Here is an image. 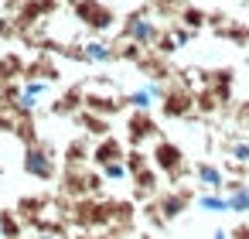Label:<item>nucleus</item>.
Returning <instances> with one entry per match:
<instances>
[{"instance_id": "9b49d317", "label": "nucleus", "mask_w": 249, "mask_h": 239, "mask_svg": "<svg viewBox=\"0 0 249 239\" xmlns=\"http://www.w3.org/2000/svg\"><path fill=\"white\" fill-rule=\"evenodd\" d=\"M195 208H201V212H215V215H225V212H232V208H229V198H225V191H198V198H195Z\"/></svg>"}, {"instance_id": "393cba45", "label": "nucleus", "mask_w": 249, "mask_h": 239, "mask_svg": "<svg viewBox=\"0 0 249 239\" xmlns=\"http://www.w3.org/2000/svg\"><path fill=\"white\" fill-rule=\"evenodd\" d=\"M157 4H160V7H171V4H178V0H157Z\"/></svg>"}, {"instance_id": "423d86ee", "label": "nucleus", "mask_w": 249, "mask_h": 239, "mask_svg": "<svg viewBox=\"0 0 249 239\" xmlns=\"http://www.w3.org/2000/svg\"><path fill=\"white\" fill-rule=\"evenodd\" d=\"M195 184H198L201 191H225L229 181H225V171H222V167L201 161V164H195Z\"/></svg>"}, {"instance_id": "7ed1b4c3", "label": "nucleus", "mask_w": 249, "mask_h": 239, "mask_svg": "<svg viewBox=\"0 0 249 239\" xmlns=\"http://www.w3.org/2000/svg\"><path fill=\"white\" fill-rule=\"evenodd\" d=\"M24 171L31 174V178H38V181H52L55 178V157H52V150L48 147H28L24 150Z\"/></svg>"}, {"instance_id": "c756f323", "label": "nucleus", "mask_w": 249, "mask_h": 239, "mask_svg": "<svg viewBox=\"0 0 249 239\" xmlns=\"http://www.w3.org/2000/svg\"><path fill=\"white\" fill-rule=\"evenodd\" d=\"M246 120H249V110H246Z\"/></svg>"}, {"instance_id": "2f4dec72", "label": "nucleus", "mask_w": 249, "mask_h": 239, "mask_svg": "<svg viewBox=\"0 0 249 239\" xmlns=\"http://www.w3.org/2000/svg\"><path fill=\"white\" fill-rule=\"evenodd\" d=\"M0 239H4V232H0Z\"/></svg>"}, {"instance_id": "c85d7f7f", "label": "nucleus", "mask_w": 249, "mask_h": 239, "mask_svg": "<svg viewBox=\"0 0 249 239\" xmlns=\"http://www.w3.org/2000/svg\"><path fill=\"white\" fill-rule=\"evenodd\" d=\"M239 4H249V0H239Z\"/></svg>"}, {"instance_id": "aec40b11", "label": "nucleus", "mask_w": 249, "mask_h": 239, "mask_svg": "<svg viewBox=\"0 0 249 239\" xmlns=\"http://www.w3.org/2000/svg\"><path fill=\"white\" fill-rule=\"evenodd\" d=\"M86 106H89V110H96V113H103V116H109V113H116V110H120L113 96H109V99H99V96H86Z\"/></svg>"}, {"instance_id": "6e6552de", "label": "nucleus", "mask_w": 249, "mask_h": 239, "mask_svg": "<svg viewBox=\"0 0 249 239\" xmlns=\"http://www.w3.org/2000/svg\"><path fill=\"white\" fill-rule=\"evenodd\" d=\"M79 18H82L89 28H96V31L113 28V14H109L103 4H96V0H86V4H79Z\"/></svg>"}, {"instance_id": "a211bd4d", "label": "nucleus", "mask_w": 249, "mask_h": 239, "mask_svg": "<svg viewBox=\"0 0 249 239\" xmlns=\"http://www.w3.org/2000/svg\"><path fill=\"white\" fill-rule=\"evenodd\" d=\"M150 157L143 154V150H130L126 154V167H130V178H137V174H143V171H150V164H147Z\"/></svg>"}, {"instance_id": "bb28decb", "label": "nucleus", "mask_w": 249, "mask_h": 239, "mask_svg": "<svg viewBox=\"0 0 249 239\" xmlns=\"http://www.w3.org/2000/svg\"><path fill=\"white\" fill-rule=\"evenodd\" d=\"M0 184H4V167H0Z\"/></svg>"}, {"instance_id": "20e7f679", "label": "nucleus", "mask_w": 249, "mask_h": 239, "mask_svg": "<svg viewBox=\"0 0 249 239\" xmlns=\"http://www.w3.org/2000/svg\"><path fill=\"white\" fill-rule=\"evenodd\" d=\"M184 154L174 147V144H167V140H157V147H154V167L160 171V174H181L184 171Z\"/></svg>"}, {"instance_id": "f03ea898", "label": "nucleus", "mask_w": 249, "mask_h": 239, "mask_svg": "<svg viewBox=\"0 0 249 239\" xmlns=\"http://www.w3.org/2000/svg\"><path fill=\"white\" fill-rule=\"evenodd\" d=\"M164 96H167V86H164V82H157V79H147L143 86H137V89L126 96V103H130L137 113H150L154 106H160V103H164Z\"/></svg>"}, {"instance_id": "412c9836", "label": "nucleus", "mask_w": 249, "mask_h": 239, "mask_svg": "<svg viewBox=\"0 0 249 239\" xmlns=\"http://www.w3.org/2000/svg\"><path fill=\"white\" fill-rule=\"evenodd\" d=\"M0 232H4V239H18L21 236V222L11 212H0Z\"/></svg>"}, {"instance_id": "cd10ccee", "label": "nucleus", "mask_w": 249, "mask_h": 239, "mask_svg": "<svg viewBox=\"0 0 249 239\" xmlns=\"http://www.w3.org/2000/svg\"><path fill=\"white\" fill-rule=\"evenodd\" d=\"M69 4H79V0H69Z\"/></svg>"}, {"instance_id": "f3484780", "label": "nucleus", "mask_w": 249, "mask_h": 239, "mask_svg": "<svg viewBox=\"0 0 249 239\" xmlns=\"http://www.w3.org/2000/svg\"><path fill=\"white\" fill-rule=\"evenodd\" d=\"M184 208H188V198L184 195H164L160 198V215L164 219H178Z\"/></svg>"}, {"instance_id": "f8f14e48", "label": "nucleus", "mask_w": 249, "mask_h": 239, "mask_svg": "<svg viewBox=\"0 0 249 239\" xmlns=\"http://www.w3.org/2000/svg\"><path fill=\"white\" fill-rule=\"evenodd\" d=\"M191 110V92L188 89H167L164 96V113L167 116H184Z\"/></svg>"}, {"instance_id": "a878e982", "label": "nucleus", "mask_w": 249, "mask_h": 239, "mask_svg": "<svg viewBox=\"0 0 249 239\" xmlns=\"http://www.w3.org/2000/svg\"><path fill=\"white\" fill-rule=\"evenodd\" d=\"M7 127V116H4V110H0V130H4Z\"/></svg>"}, {"instance_id": "2eb2a0df", "label": "nucleus", "mask_w": 249, "mask_h": 239, "mask_svg": "<svg viewBox=\"0 0 249 239\" xmlns=\"http://www.w3.org/2000/svg\"><path fill=\"white\" fill-rule=\"evenodd\" d=\"M18 86H21L28 96H35V99H45V96L52 92V82H48V79H38V75H24Z\"/></svg>"}, {"instance_id": "6ab92c4d", "label": "nucleus", "mask_w": 249, "mask_h": 239, "mask_svg": "<svg viewBox=\"0 0 249 239\" xmlns=\"http://www.w3.org/2000/svg\"><path fill=\"white\" fill-rule=\"evenodd\" d=\"M205 11H195V7H184V14H181V24L188 28V31H198V28H205Z\"/></svg>"}, {"instance_id": "0eeeda50", "label": "nucleus", "mask_w": 249, "mask_h": 239, "mask_svg": "<svg viewBox=\"0 0 249 239\" xmlns=\"http://www.w3.org/2000/svg\"><path fill=\"white\" fill-rule=\"evenodd\" d=\"M222 147H225V157L232 161V171H246V167H249V137H246V133L229 137Z\"/></svg>"}, {"instance_id": "4be33fe9", "label": "nucleus", "mask_w": 249, "mask_h": 239, "mask_svg": "<svg viewBox=\"0 0 249 239\" xmlns=\"http://www.w3.org/2000/svg\"><path fill=\"white\" fill-rule=\"evenodd\" d=\"M212 239H232V232H229V229H215Z\"/></svg>"}, {"instance_id": "1a4fd4ad", "label": "nucleus", "mask_w": 249, "mask_h": 239, "mask_svg": "<svg viewBox=\"0 0 249 239\" xmlns=\"http://www.w3.org/2000/svg\"><path fill=\"white\" fill-rule=\"evenodd\" d=\"M191 35H195V31H188L184 24H171L167 31H160V41H157V45H160V52H167V55H171V52L184 48V45L191 41Z\"/></svg>"}, {"instance_id": "5701e85b", "label": "nucleus", "mask_w": 249, "mask_h": 239, "mask_svg": "<svg viewBox=\"0 0 249 239\" xmlns=\"http://www.w3.org/2000/svg\"><path fill=\"white\" fill-rule=\"evenodd\" d=\"M35 239H65V236H62V232H38Z\"/></svg>"}, {"instance_id": "dca6fc26", "label": "nucleus", "mask_w": 249, "mask_h": 239, "mask_svg": "<svg viewBox=\"0 0 249 239\" xmlns=\"http://www.w3.org/2000/svg\"><path fill=\"white\" fill-rule=\"evenodd\" d=\"M99 171H103V181H126V178H130L126 157H120V161H106V164H99Z\"/></svg>"}, {"instance_id": "f257e3e1", "label": "nucleus", "mask_w": 249, "mask_h": 239, "mask_svg": "<svg viewBox=\"0 0 249 239\" xmlns=\"http://www.w3.org/2000/svg\"><path fill=\"white\" fill-rule=\"evenodd\" d=\"M123 38H126V45L154 48V45L160 41V24H157L147 11H137V14H130L126 24H123Z\"/></svg>"}, {"instance_id": "9d476101", "label": "nucleus", "mask_w": 249, "mask_h": 239, "mask_svg": "<svg viewBox=\"0 0 249 239\" xmlns=\"http://www.w3.org/2000/svg\"><path fill=\"white\" fill-rule=\"evenodd\" d=\"M225 198H229V208L235 215H249V184L246 181H229L225 184Z\"/></svg>"}, {"instance_id": "4468645a", "label": "nucleus", "mask_w": 249, "mask_h": 239, "mask_svg": "<svg viewBox=\"0 0 249 239\" xmlns=\"http://www.w3.org/2000/svg\"><path fill=\"white\" fill-rule=\"evenodd\" d=\"M96 164H106V161H120V157H126V150H123V144L120 140H113V137H106L99 147H96Z\"/></svg>"}, {"instance_id": "39448f33", "label": "nucleus", "mask_w": 249, "mask_h": 239, "mask_svg": "<svg viewBox=\"0 0 249 239\" xmlns=\"http://www.w3.org/2000/svg\"><path fill=\"white\" fill-rule=\"evenodd\" d=\"M79 58L82 62H92V65H113L116 62V48L109 41H103V38H89V41H82Z\"/></svg>"}, {"instance_id": "ddd939ff", "label": "nucleus", "mask_w": 249, "mask_h": 239, "mask_svg": "<svg viewBox=\"0 0 249 239\" xmlns=\"http://www.w3.org/2000/svg\"><path fill=\"white\" fill-rule=\"evenodd\" d=\"M130 137L140 144V140H150V137H157V127L150 123V113H137L133 120H130Z\"/></svg>"}, {"instance_id": "b1692460", "label": "nucleus", "mask_w": 249, "mask_h": 239, "mask_svg": "<svg viewBox=\"0 0 249 239\" xmlns=\"http://www.w3.org/2000/svg\"><path fill=\"white\" fill-rule=\"evenodd\" d=\"M232 239H249V229H239V232H232Z\"/></svg>"}, {"instance_id": "7c9ffc66", "label": "nucleus", "mask_w": 249, "mask_h": 239, "mask_svg": "<svg viewBox=\"0 0 249 239\" xmlns=\"http://www.w3.org/2000/svg\"><path fill=\"white\" fill-rule=\"evenodd\" d=\"M246 65H249V55H246Z\"/></svg>"}]
</instances>
